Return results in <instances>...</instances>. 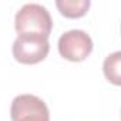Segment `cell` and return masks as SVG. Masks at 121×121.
Returning <instances> with one entry per match:
<instances>
[{
	"mask_svg": "<svg viewBox=\"0 0 121 121\" xmlns=\"http://www.w3.org/2000/svg\"><path fill=\"white\" fill-rule=\"evenodd\" d=\"M14 27L19 34L34 33L48 39L53 27V20L48 10L44 6L37 3H29L24 4L16 13Z\"/></svg>",
	"mask_w": 121,
	"mask_h": 121,
	"instance_id": "6da1fadb",
	"label": "cell"
},
{
	"mask_svg": "<svg viewBox=\"0 0 121 121\" xmlns=\"http://www.w3.org/2000/svg\"><path fill=\"white\" fill-rule=\"evenodd\" d=\"M48 39L41 34L23 33L13 43V56L22 64H36L48 54Z\"/></svg>",
	"mask_w": 121,
	"mask_h": 121,
	"instance_id": "7a4b0ae2",
	"label": "cell"
},
{
	"mask_svg": "<svg viewBox=\"0 0 121 121\" xmlns=\"http://www.w3.org/2000/svg\"><path fill=\"white\" fill-rule=\"evenodd\" d=\"M93 51V40L83 30H69L58 39V53L69 61H83Z\"/></svg>",
	"mask_w": 121,
	"mask_h": 121,
	"instance_id": "3957f363",
	"label": "cell"
},
{
	"mask_svg": "<svg viewBox=\"0 0 121 121\" xmlns=\"http://www.w3.org/2000/svg\"><path fill=\"white\" fill-rule=\"evenodd\" d=\"M10 115L13 121H50L46 103L33 94L17 95L12 103Z\"/></svg>",
	"mask_w": 121,
	"mask_h": 121,
	"instance_id": "277c9868",
	"label": "cell"
},
{
	"mask_svg": "<svg viewBox=\"0 0 121 121\" xmlns=\"http://www.w3.org/2000/svg\"><path fill=\"white\" fill-rule=\"evenodd\" d=\"M56 6L63 16L69 19H78L87 13L90 0H57Z\"/></svg>",
	"mask_w": 121,
	"mask_h": 121,
	"instance_id": "5b68a950",
	"label": "cell"
},
{
	"mask_svg": "<svg viewBox=\"0 0 121 121\" xmlns=\"http://www.w3.org/2000/svg\"><path fill=\"white\" fill-rule=\"evenodd\" d=\"M120 61H121V53L120 51H115V53L110 54L104 60V74H105L107 80L111 81L115 86L121 84V78H120Z\"/></svg>",
	"mask_w": 121,
	"mask_h": 121,
	"instance_id": "8992f818",
	"label": "cell"
}]
</instances>
